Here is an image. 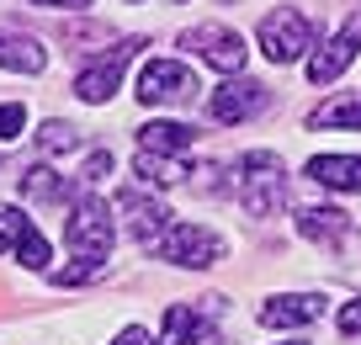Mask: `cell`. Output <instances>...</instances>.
<instances>
[{"mask_svg":"<svg viewBox=\"0 0 361 345\" xmlns=\"http://www.w3.org/2000/svg\"><path fill=\"white\" fill-rule=\"evenodd\" d=\"M64 239H69V255L85 260V266L102 271V260L112 255V239H117V223H112V207H106L96 191H80L75 207L64 218Z\"/></svg>","mask_w":361,"mask_h":345,"instance_id":"obj_1","label":"cell"},{"mask_svg":"<svg viewBox=\"0 0 361 345\" xmlns=\"http://www.w3.org/2000/svg\"><path fill=\"white\" fill-rule=\"evenodd\" d=\"M239 202L250 218H271L287 202V165L271 149H250L239 159Z\"/></svg>","mask_w":361,"mask_h":345,"instance_id":"obj_2","label":"cell"},{"mask_svg":"<svg viewBox=\"0 0 361 345\" xmlns=\"http://www.w3.org/2000/svg\"><path fill=\"white\" fill-rule=\"evenodd\" d=\"M314 48V22H308L298 6H276V11L260 16V54L271 64H293Z\"/></svg>","mask_w":361,"mask_h":345,"instance_id":"obj_3","label":"cell"},{"mask_svg":"<svg viewBox=\"0 0 361 345\" xmlns=\"http://www.w3.org/2000/svg\"><path fill=\"white\" fill-rule=\"evenodd\" d=\"M138 48H144V37H123V43H112L102 59H90V64L75 75V96L85 101V107H102V101H112L117 85H123V69L133 64Z\"/></svg>","mask_w":361,"mask_h":345,"instance_id":"obj_4","label":"cell"},{"mask_svg":"<svg viewBox=\"0 0 361 345\" xmlns=\"http://www.w3.org/2000/svg\"><path fill=\"white\" fill-rule=\"evenodd\" d=\"M154 255H165L170 266H186V271H207V266L224 260V239L207 223H170Z\"/></svg>","mask_w":361,"mask_h":345,"instance_id":"obj_5","label":"cell"},{"mask_svg":"<svg viewBox=\"0 0 361 345\" xmlns=\"http://www.w3.org/2000/svg\"><path fill=\"white\" fill-rule=\"evenodd\" d=\"M133 96L144 101V107H180V101L197 96V75L180 64V59H149Z\"/></svg>","mask_w":361,"mask_h":345,"instance_id":"obj_6","label":"cell"},{"mask_svg":"<svg viewBox=\"0 0 361 345\" xmlns=\"http://www.w3.org/2000/svg\"><path fill=\"white\" fill-rule=\"evenodd\" d=\"M180 48H186V54H197L202 64H213L218 75H239V69H245V59H250L245 37H239L234 27H218V22L180 32Z\"/></svg>","mask_w":361,"mask_h":345,"instance_id":"obj_7","label":"cell"},{"mask_svg":"<svg viewBox=\"0 0 361 345\" xmlns=\"http://www.w3.org/2000/svg\"><path fill=\"white\" fill-rule=\"evenodd\" d=\"M356 54H361V11L345 16V27L308 59V85H329V80H340L350 64H356Z\"/></svg>","mask_w":361,"mask_h":345,"instance_id":"obj_8","label":"cell"},{"mask_svg":"<svg viewBox=\"0 0 361 345\" xmlns=\"http://www.w3.org/2000/svg\"><path fill=\"white\" fill-rule=\"evenodd\" d=\"M266 85H255V80H228V85H218L213 96H207V117L224 128L245 123V117H255V111H266Z\"/></svg>","mask_w":361,"mask_h":345,"instance_id":"obj_9","label":"cell"},{"mask_svg":"<svg viewBox=\"0 0 361 345\" xmlns=\"http://www.w3.org/2000/svg\"><path fill=\"white\" fill-rule=\"evenodd\" d=\"M123 212H128V229H133V239H138L144 250H159L165 229L176 223V218H170V207H165V202L144 197V191H133V186L123 191Z\"/></svg>","mask_w":361,"mask_h":345,"instance_id":"obj_10","label":"cell"},{"mask_svg":"<svg viewBox=\"0 0 361 345\" xmlns=\"http://www.w3.org/2000/svg\"><path fill=\"white\" fill-rule=\"evenodd\" d=\"M319 313H324V298H319V292H276V298L260 303L255 319L266 324V329H298V324H314Z\"/></svg>","mask_w":361,"mask_h":345,"instance_id":"obj_11","label":"cell"},{"mask_svg":"<svg viewBox=\"0 0 361 345\" xmlns=\"http://www.w3.org/2000/svg\"><path fill=\"white\" fill-rule=\"evenodd\" d=\"M159 345H224L213 334V324H207L202 308H192V303H170L165 308V340Z\"/></svg>","mask_w":361,"mask_h":345,"instance_id":"obj_12","label":"cell"},{"mask_svg":"<svg viewBox=\"0 0 361 345\" xmlns=\"http://www.w3.org/2000/svg\"><path fill=\"white\" fill-rule=\"evenodd\" d=\"M303 176L319 181L324 191H361V155H314Z\"/></svg>","mask_w":361,"mask_h":345,"instance_id":"obj_13","label":"cell"},{"mask_svg":"<svg viewBox=\"0 0 361 345\" xmlns=\"http://www.w3.org/2000/svg\"><path fill=\"white\" fill-rule=\"evenodd\" d=\"M0 69H16V75H43L48 69V48L27 32H6L0 27Z\"/></svg>","mask_w":361,"mask_h":345,"instance_id":"obj_14","label":"cell"},{"mask_svg":"<svg viewBox=\"0 0 361 345\" xmlns=\"http://www.w3.org/2000/svg\"><path fill=\"white\" fill-rule=\"evenodd\" d=\"M298 234L314 239V245H340L345 239V212L340 207H298Z\"/></svg>","mask_w":361,"mask_h":345,"instance_id":"obj_15","label":"cell"},{"mask_svg":"<svg viewBox=\"0 0 361 345\" xmlns=\"http://www.w3.org/2000/svg\"><path fill=\"white\" fill-rule=\"evenodd\" d=\"M192 138L197 133L186 123H144L138 128V149H144V155H186Z\"/></svg>","mask_w":361,"mask_h":345,"instance_id":"obj_16","label":"cell"},{"mask_svg":"<svg viewBox=\"0 0 361 345\" xmlns=\"http://www.w3.org/2000/svg\"><path fill=\"white\" fill-rule=\"evenodd\" d=\"M308 128H361V90H350V96H329L319 101L314 111H308Z\"/></svg>","mask_w":361,"mask_h":345,"instance_id":"obj_17","label":"cell"},{"mask_svg":"<svg viewBox=\"0 0 361 345\" xmlns=\"http://www.w3.org/2000/svg\"><path fill=\"white\" fill-rule=\"evenodd\" d=\"M22 197L27 202H64L69 197V181L59 176L54 165H32V170H22Z\"/></svg>","mask_w":361,"mask_h":345,"instance_id":"obj_18","label":"cell"},{"mask_svg":"<svg viewBox=\"0 0 361 345\" xmlns=\"http://www.w3.org/2000/svg\"><path fill=\"white\" fill-rule=\"evenodd\" d=\"M133 170H138V181H144V186H176L180 176H192L176 155H144V149H138Z\"/></svg>","mask_w":361,"mask_h":345,"instance_id":"obj_19","label":"cell"},{"mask_svg":"<svg viewBox=\"0 0 361 345\" xmlns=\"http://www.w3.org/2000/svg\"><path fill=\"white\" fill-rule=\"evenodd\" d=\"M37 149L43 155H69V149H80V128H69V123H43L37 128Z\"/></svg>","mask_w":361,"mask_h":345,"instance_id":"obj_20","label":"cell"},{"mask_svg":"<svg viewBox=\"0 0 361 345\" xmlns=\"http://www.w3.org/2000/svg\"><path fill=\"white\" fill-rule=\"evenodd\" d=\"M16 260H22L27 271H48V260H54V250H48V239L37 234V229H27L22 245H16Z\"/></svg>","mask_w":361,"mask_h":345,"instance_id":"obj_21","label":"cell"},{"mask_svg":"<svg viewBox=\"0 0 361 345\" xmlns=\"http://www.w3.org/2000/svg\"><path fill=\"white\" fill-rule=\"evenodd\" d=\"M27 229H32V218H27L22 207H0V255L22 245V234H27Z\"/></svg>","mask_w":361,"mask_h":345,"instance_id":"obj_22","label":"cell"},{"mask_svg":"<svg viewBox=\"0 0 361 345\" xmlns=\"http://www.w3.org/2000/svg\"><path fill=\"white\" fill-rule=\"evenodd\" d=\"M22 133H27V107L22 101H0V144H11Z\"/></svg>","mask_w":361,"mask_h":345,"instance_id":"obj_23","label":"cell"},{"mask_svg":"<svg viewBox=\"0 0 361 345\" xmlns=\"http://www.w3.org/2000/svg\"><path fill=\"white\" fill-rule=\"evenodd\" d=\"M106 170H112V155H106V149H96V155L85 159V170H80V181H85V186H96V181H106Z\"/></svg>","mask_w":361,"mask_h":345,"instance_id":"obj_24","label":"cell"},{"mask_svg":"<svg viewBox=\"0 0 361 345\" xmlns=\"http://www.w3.org/2000/svg\"><path fill=\"white\" fill-rule=\"evenodd\" d=\"M340 334H345V340H356V334H361V298H350L345 303V308H340Z\"/></svg>","mask_w":361,"mask_h":345,"instance_id":"obj_25","label":"cell"},{"mask_svg":"<svg viewBox=\"0 0 361 345\" xmlns=\"http://www.w3.org/2000/svg\"><path fill=\"white\" fill-rule=\"evenodd\" d=\"M112 345H154V334H149V329H138V324H128V329L117 334Z\"/></svg>","mask_w":361,"mask_h":345,"instance_id":"obj_26","label":"cell"},{"mask_svg":"<svg viewBox=\"0 0 361 345\" xmlns=\"http://www.w3.org/2000/svg\"><path fill=\"white\" fill-rule=\"evenodd\" d=\"M32 6H54V11H85L90 0H32Z\"/></svg>","mask_w":361,"mask_h":345,"instance_id":"obj_27","label":"cell"}]
</instances>
